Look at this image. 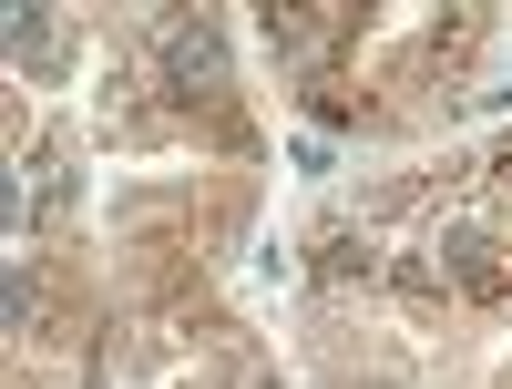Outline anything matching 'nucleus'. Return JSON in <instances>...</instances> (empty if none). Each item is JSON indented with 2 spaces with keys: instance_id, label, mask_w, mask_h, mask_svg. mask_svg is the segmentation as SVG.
Masks as SVG:
<instances>
[{
  "instance_id": "1",
  "label": "nucleus",
  "mask_w": 512,
  "mask_h": 389,
  "mask_svg": "<svg viewBox=\"0 0 512 389\" xmlns=\"http://www.w3.org/2000/svg\"><path fill=\"white\" fill-rule=\"evenodd\" d=\"M164 62H175V82H216V31H175Z\"/></svg>"
},
{
  "instance_id": "2",
  "label": "nucleus",
  "mask_w": 512,
  "mask_h": 389,
  "mask_svg": "<svg viewBox=\"0 0 512 389\" xmlns=\"http://www.w3.org/2000/svg\"><path fill=\"white\" fill-rule=\"evenodd\" d=\"M52 52H62V41H52V21H41V11H11V62L52 72Z\"/></svg>"
}]
</instances>
